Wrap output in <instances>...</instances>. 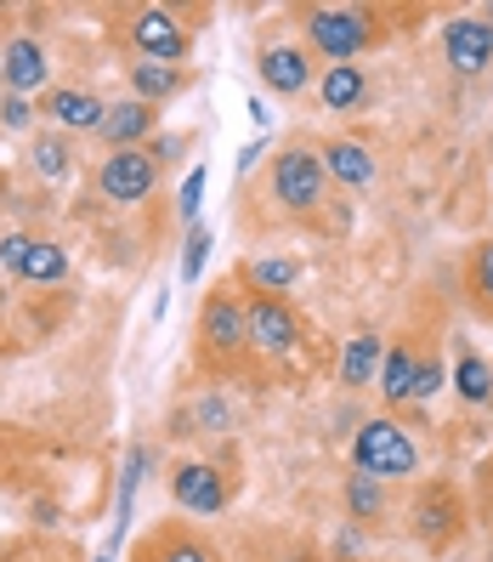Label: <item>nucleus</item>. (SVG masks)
Masks as SVG:
<instances>
[{"instance_id":"1","label":"nucleus","mask_w":493,"mask_h":562,"mask_svg":"<svg viewBox=\"0 0 493 562\" xmlns=\"http://www.w3.org/2000/svg\"><path fill=\"white\" fill-rule=\"evenodd\" d=\"M420 467V449L414 438L403 432L398 420H364L357 426V438H352V472H364V477H409Z\"/></svg>"},{"instance_id":"2","label":"nucleus","mask_w":493,"mask_h":562,"mask_svg":"<svg viewBox=\"0 0 493 562\" xmlns=\"http://www.w3.org/2000/svg\"><path fill=\"white\" fill-rule=\"evenodd\" d=\"M323 177H329V171H323V154H312V148H284L278 165H273V193H278V205L295 211V216L318 211Z\"/></svg>"},{"instance_id":"3","label":"nucleus","mask_w":493,"mask_h":562,"mask_svg":"<svg viewBox=\"0 0 493 562\" xmlns=\"http://www.w3.org/2000/svg\"><path fill=\"white\" fill-rule=\"evenodd\" d=\"M307 29H312V46L323 52V57H335V63H352L357 52L369 46V12H357V7H318L312 18H307Z\"/></svg>"},{"instance_id":"4","label":"nucleus","mask_w":493,"mask_h":562,"mask_svg":"<svg viewBox=\"0 0 493 562\" xmlns=\"http://www.w3.org/2000/svg\"><path fill=\"white\" fill-rule=\"evenodd\" d=\"M159 182V165L148 148H119L103 159V171H96V188H103V200L114 205H142Z\"/></svg>"},{"instance_id":"5","label":"nucleus","mask_w":493,"mask_h":562,"mask_svg":"<svg viewBox=\"0 0 493 562\" xmlns=\"http://www.w3.org/2000/svg\"><path fill=\"white\" fill-rule=\"evenodd\" d=\"M244 329H250V347L273 352V358L301 341V324H295V313L284 307V295H255V302L244 307Z\"/></svg>"},{"instance_id":"6","label":"nucleus","mask_w":493,"mask_h":562,"mask_svg":"<svg viewBox=\"0 0 493 562\" xmlns=\"http://www.w3.org/2000/svg\"><path fill=\"white\" fill-rule=\"evenodd\" d=\"M443 52H448V69L482 75L493 63V23L488 18H448L443 23Z\"/></svg>"},{"instance_id":"7","label":"nucleus","mask_w":493,"mask_h":562,"mask_svg":"<svg viewBox=\"0 0 493 562\" xmlns=\"http://www.w3.org/2000/svg\"><path fill=\"white\" fill-rule=\"evenodd\" d=\"M199 341H205V352H216V358H239L244 347H250V329H244V307L233 302V295H210L205 302V313H199Z\"/></svg>"},{"instance_id":"8","label":"nucleus","mask_w":493,"mask_h":562,"mask_svg":"<svg viewBox=\"0 0 493 562\" xmlns=\"http://www.w3.org/2000/svg\"><path fill=\"white\" fill-rule=\"evenodd\" d=\"M0 261H7L18 279H28V284H57V279H69V256H62L57 245H46V239H23V234L0 239Z\"/></svg>"},{"instance_id":"9","label":"nucleus","mask_w":493,"mask_h":562,"mask_svg":"<svg viewBox=\"0 0 493 562\" xmlns=\"http://www.w3.org/2000/svg\"><path fill=\"white\" fill-rule=\"evenodd\" d=\"M459 528H466V506H459V494L448 483H432L420 494V506H414V535L425 546H448V540H459Z\"/></svg>"},{"instance_id":"10","label":"nucleus","mask_w":493,"mask_h":562,"mask_svg":"<svg viewBox=\"0 0 493 562\" xmlns=\"http://www.w3.org/2000/svg\"><path fill=\"white\" fill-rule=\"evenodd\" d=\"M171 501L193 517H216L227 506V477L216 467H199V460H187V467H176L171 477Z\"/></svg>"},{"instance_id":"11","label":"nucleus","mask_w":493,"mask_h":562,"mask_svg":"<svg viewBox=\"0 0 493 562\" xmlns=\"http://www.w3.org/2000/svg\"><path fill=\"white\" fill-rule=\"evenodd\" d=\"M130 41H137V52L153 57V63H182V52H187V29H182L171 12L148 7V12L130 18Z\"/></svg>"},{"instance_id":"12","label":"nucleus","mask_w":493,"mask_h":562,"mask_svg":"<svg viewBox=\"0 0 493 562\" xmlns=\"http://www.w3.org/2000/svg\"><path fill=\"white\" fill-rule=\"evenodd\" d=\"M46 75H51V69H46V52H41V41H28V35H18V41L7 46V57H0V80H7L12 97L41 91Z\"/></svg>"},{"instance_id":"13","label":"nucleus","mask_w":493,"mask_h":562,"mask_svg":"<svg viewBox=\"0 0 493 562\" xmlns=\"http://www.w3.org/2000/svg\"><path fill=\"white\" fill-rule=\"evenodd\" d=\"M261 80H267V91H278V97H295V91H307L312 63H307L301 46H273V52H261Z\"/></svg>"},{"instance_id":"14","label":"nucleus","mask_w":493,"mask_h":562,"mask_svg":"<svg viewBox=\"0 0 493 562\" xmlns=\"http://www.w3.org/2000/svg\"><path fill=\"white\" fill-rule=\"evenodd\" d=\"M137 562H221L199 535H187V528H159V535L142 540Z\"/></svg>"},{"instance_id":"15","label":"nucleus","mask_w":493,"mask_h":562,"mask_svg":"<svg viewBox=\"0 0 493 562\" xmlns=\"http://www.w3.org/2000/svg\"><path fill=\"white\" fill-rule=\"evenodd\" d=\"M46 114L57 125H69V131H103L108 109H103V97H91V91H74V86H62L46 97Z\"/></svg>"},{"instance_id":"16","label":"nucleus","mask_w":493,"mask_h":562,"mask_svg":"<svg viewBox=\"0 0 493 562\" xmlns=\"http://www.w3.org/2000/svg\"><path fill=\"white\" fill-rule=\"evenodd\" d=\"M148 131H153V103H142V97H125V103H114L108 120H103V137L114 143V154L119 148H137Z\"/></svg>"},{"instance_id":"17","label":"nucleus","mask_w":493,"mask_h":562,"mask_svg":"<svg viewBox=\"0 0 493 562\" xmlns=\"http://www.w3.org/2000/svg\"><path fill=\"white\" fill-rule=\"evenodd\" d=\"M323 171L335 177L341 188H369L375 182V159L364 143H329L323 148Z\"/></svg>"},{"instance_id":"18","label":"nucleus","mask_w":493,"mask_h":562,"mask_svg":"<svg viewBox=\"0 0 493 562\" xmlns=\"http://www.w3.org/2000/svg\"><path fill=\"white\" fill-rule=\"evenodd\" d=\"M414 386H420V358H414V347H391L386 363H380V392H386V404H409Z\"/></svg>"},{"instance_id":"19","label":"nucleus","mask_w":493,"mask_h":562,"mask_svg":"<svg viewBox=\"0 0 493 562\" xmlns=\"http://www.w3.org/2000/svg\"><path fill=\"white\" fill-rule=\"evenodd\" d=\"M380 363H386L380 336H357V341H346V352H341V386H369V381L380 375Z\"/></svg>"},{"instance_id":"20","label":"nucleus","mask_w":493,"mask_h":562,"mask_svg":"<svg viewBox=\"0 0 493 562\" xmlns=\"http://www.w3.org/2000/svg\"><path fill=\"white\" fill-rule=\"evenodd\" d=\"M130 86H137L142 103H159V97H176V91H182V69H176V63H153V57H142L137 69H130Z\"/></svg>"},{"instance_id":"21","label":"nucleus","mask_w":493,"mask_h":562,"mask_svg":"<svg viewBox=\"0 0 493 562\" xmlns=\"http://www.w3.org/2000/svg\"><path fill=\"white\" fill-rule=\"evenodd\" d=\"M323 103L335 109V114L364 103V69H352V63H335V69L323 75Z\"/></svg>"},{"instance_id":"22","label":"nucleus","mask_w":493,"mask_h":562,"mask_svg":"<svg viewBox=\"0 0 493 562\" xmlns=\"http://www.w3.org/2000/svg\"><path fill=\"white\" fill-rule=\"evenodd\" d=\"M454 386H459V398H466V404H488V398H493V370H488L477 352H459Z\"/></svg>"},{"instance_id":"23","label":"nucleus","mask_w":493,"mask_h":562,"mask_svg":"<svg viewBox=\"0 0 493 562\" xmlns=\"http://www.w3.org/2000/svg\"><path fill=\"white\" fill-rule=\"evenodd\" d=\"M244 279H250L261 295H278V290H289L295 279H301V268H295V261H284V256H261V261H250V268H244Z\"/></svg>"},{"instance_id":"24","label":"nucleus","mask_w":493,"mask_h":562,"mask_svg":"<svg viewBox=\"0 0 493 562\" xmlns=\"http://www.w3.org/2000/svg\"><path fill=\"white\" fill-rule=\"evenodd\" d=\"M346 506L357 512V522L380 517V477H364V472H352V483H346Z\"/></svg>"},{"instance_id":"25","label":"nucleus","mask_w":493,"mask_h":562,"mask_svg":"<svg viewBox=\"0 0 493 562\" xmlns=\"http://www.w3.org/2000/svg\"><path fill=\"white\" fill-rule=\"evenodd\" d=\"M205 256H210V227H187V245H182V284H193L205 273Z\"/></svg>"},{"instance_id":"26","label":"nucleus","mask_w":493,"mask_h":562,"mask_svg":"<svg viewBox=\"0 0 493 562\" xmlns=\"http://www.w3.org/2000/svg\"><path fill=\"white\" fill-rule=\"evenodd\" d=\"M35 171H41L46 182H62V177H69V148H62L57 137H41V143H35Z\"/></svg>"},{"instance_id":"27","label":"nucleus","mask_w":493,"mask_h":562,"mask_svg":"<svg viewBox=\"0 0 493 562\" xmlns=\"http://www.w3.org/2000/svg\"><path fill=\"white\" fill-rule=\"evenodd\" d=\"M205 182H210V171H205V165H193V171H187V182H182V222H193V227H199V200H205Z\"/></svg>"},{"instance_id":"28","label":"nucleus","mask_w":493,"mask_h":562,"mask_svg":"<svg viewBox=\"0 0 493 562\" xmlns=\"http://www.w3.org/2000/svg\"><path fill=\"white\" fill-rule=\"evenodd\" d=\"M28 114H35V109H28V97H0V125H7V131H23L28 125Z\"/></svg>"},{"instance_id":"29","label":"nucleus","mask_w":493,"mask_h":562,"mask_svg":"<svg viewBox=\"0 0 493 562\" xmlns=\"http://www.w3.org/2000/svg\"><path fill=\"white\" fill-rule=\"evenodd\" d=\"M471 284H477V295H482V302H493V245H482V250H477Z\"/></svg>"},{"instance_id":"30","label":"nucleus","mask_w":493,"mask_h":562,"mask_svg":"<svg viewBox=\"0 0 493 562\" xmlns=\"http://www.w3.org/2000/svg\"><path fill=\"white\" fill-rule=\"evenodd\" d=\"M432 392H443V363H437V358H420V386H414V398H432Z\"/></svg>"},{"instance_id":"31","label":"nucleus","mask_w":493,"mask_h":562,"mask_svg":"<svg viewBox=\"0 0 493 562\" xmlns=\"http://www.w3.org/2000/svg\"><path fill=\"white\" fill-rule=\"evenodd\" d=\"M244 109H250V125H255V131H267V125H273V114H267V103H261V97H250Z\"/></svg>"},{"instance_id":"32","label":"nucleus","mask_w":493,"mask_h":562,"mask_svg":"<svg viewBox=\"0 0 493 562\" xmlns=\"http://www.w3.org/2000/svg\"><path fill=\"white\" fill-rule=\"evenodd\" d=\"M96 562H114V551H103V557H96Z\"/></svg>"}]
</instances>
